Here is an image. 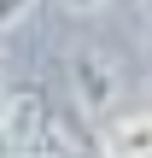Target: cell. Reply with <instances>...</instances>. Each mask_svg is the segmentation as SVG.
<instances>
[{
    "label": "cell",
    "mask_w": 152,
    "mask_h": 158,
    "mask_svg": "<svg viewBox=\"0 0 152 158\" xmlns=\"http://www.w3.org/2000/svg\"><path fill=\"white\" fill-rule=\"evenodd\" d=\"M141 29H146V53H152V0H141Z\"/></svg>",
    "instance_id": "cell-4"
},
{
    "label": "cell",
    "mask_w": 152,
    "mask_h": 158,
    "mask_svg": "<svg viewBox=\"0 0 152 158\" xmlns=\"http://www.w3.org/2000/svg\"><path fill=\"white\" fill-rule=\"evenodd\" d=\"M29 6H35V0H0V29H12V23H18Z\"/></svg>",
    "instance_id": "cell-3"
},
{
    "label": "cell",
    "mask_w": 152,
    "mask_h": 158,
    "mask_svg": "<svg viewBox=\"0 0 152 158\" xmlns=\"http://www.w3.org/2000/svg\"><path fill=\"white\" fill-rule=\"evenodd\" d=\"M6 111H12V88L0 82V129H6Z\"/></svg>",
    "instance_id": "cell-5"
},
{
    "label": "cell",
    "mask_w": 152,
    "mask_h": 158,
    "mask_svg": "<svg viewBox=\"0 0 152 158\" xmlns=\"http://www.w3.org/2000/svg\"><path fill=\"white\" fill-rule=\"evenodd\" d=\"M70 94H76V111L88 123H100L105 111L123 106V70L100 53V47H76L70 53Z\"/></svg>",
    "instance_id": "cell-1"
},
{
    "label": "cell",
    "mask_w": 152,
    "mask_h": 158,
    "mask_svg": "<svg viewBox=\"0 0 152 158\" xmlns=\"http://www.w3.org/2000/svg\"><path fill=\"white\" fill-rule=\"evenodd\" d=\"M64 6H70V12H100L105 0H64Z\"/></svg>",
    "instance_id": "cell-6"
},
{
    "label": "cell",
    "mask_w": 152,
    "mask_h": 158,
    "mask_svg": "<svg viewBox=\"0 0 152 158\" xmlns=\"http://www.w3.org/2000/svg\"><path fill=\"white\" fill-rule=\"evenodd\" d=\"M88 158H152V106H117L88 123Z\"/></svg>",
    "instance_id": "cell-2"
}]
</instances>
